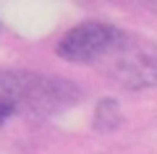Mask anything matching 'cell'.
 <instances>
[{
  "mask_svg": "<svg viewBox=\"0 0 157 154\" xmlns=\"http://www.w3.org/2000/svg\"><path fill=\"white\" fill-rule=\"evenodd\" d=\"M121 89L144 92L157 86V42L141 34L121 32L105 55L94 63Z\"/></svg>",
  "mask_w": 157,
  "mask_h": 154,
  "instance_id": "7a4b0ae2",
  "label": "cell"
},
{
  "mask_svg": "<svg viewBox=\"0 0 157 154\" xmlns=\"http://www.w3.org/2000/svg\"><path fill=\"white\" fill-rule=\"evenodd\" d=\"M81 89L60 76L34 71H0V102L34 118H52L78 105Z\"/></svg>",
  "mask_w": 157,
  "mask_h": 154,
  "instance_id": "6da1fadb",
  "label": "cell"
},
{
  "mask_svg": "<svg viewBox=\"0 0 157 154\" xmlns=\"http://www.w3.org/2000/svg\"><path fill=\"white\" fill-rule=\"evenodd\" d=\"M141 3H144V6H147V8H152V11H155V13H157V0H141Z\"/></svg>",
  "mask_w": 157,
  "mask_h": 154,
  "instance_id": "8992f818",
  "label": "cell"
},
{
  "mask_svg": "<svg viewBox=\"0 0 157 154\" xmlns=\"http://www.w3.org/2000/svg\"><path fill=\"white\" fill-rule=\"evenodd\" d=\"M121 123H123V112H121L118 99H113V97L100 99L97 107H94V118H92L94 131H97V133H113Z\"/></svg>",
  "mask_w": 157,
  "mask_h": 154,
  "instance_id": "277c9868",
  "label": "cell"
},
{
  "mask_svg": "<svg viewBox=\"0 0 157 154\" xmlns=\"http://www.w3.org/2000/svg\"><path fill=\"white\" fill-rule=\"evenodd\" d=\"M16 112H18V110H16L13 105H3V102H0V126H3L11 115H16Z\"/></svg>",
  "mask_w": 157,
  "mask_h": 154,
  "instance_id": "5b68a950",
  "label": "cell"
},
{
  "mask_svg": "<svg viewBox=\"0 0 157 154\" xmlns=\"http://www.w3.org/2000/svg\"><path fill=\"white\" fill-rule=\"evenodd\" d=\"M118 34H121L118 26H110V24H102V21H84L63 34L55 52L58 58H63L68 63L94 66L110 50V44L118 39Z\"/></svg>",
  "mask_w": 157,
  "mask_h": 154,
  "instance_id": "3957f363",
  "label": "cell"
}]
</instances>
